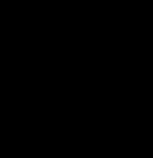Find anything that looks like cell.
I'll return each mask as SVG.
<instances>
[]
</instances>
